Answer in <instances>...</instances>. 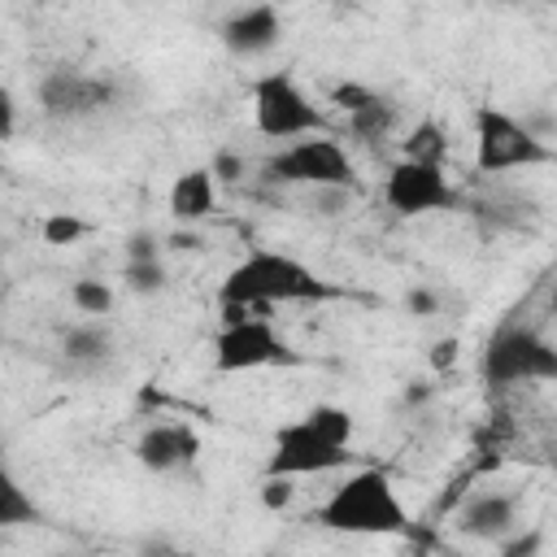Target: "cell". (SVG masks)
<instances>
[{"label": "cell", "mask_w": 557, "mask_h": 557, "mask_svg": "<svg viewBox=\"0 0 557 557\" xmlns=\"http://www.w3.org/2000/svg\"><path fill=\"white\" fill-rule=\"evenodd\" d=\"M339 287L318 278L300 257L278 248H252L244 252L218 283L222 309L265 313L270 305H309V300H335Z\"/></svg>", "instance_id": "obj_1"}, {"label": "cell", "mask_w": 557, "mask_h": 557, "mask_svg": "<svg viewBox=\"0 0 557 557\" xmlns=\"http://www.w3.org/2000/svg\"><path fill=\"white\" fill-rule=\"evenodd\" d=\"M309 518L322 531H339V535H405L409 531V509L379 466L348 470L326 492V500L313 505Z\"/></svg>", "instance_id": "obj_2"}, {"label": "cell", "mask_w": 557, "mask_h": 557, "mask_svg": "<svg viewBox=\"0 0 557 557\" xmlns=\"http://www.w3.org/2000/svg\"><path fill=\"white\" fill-rule=\"evenodd\" d=\"M479 374L492 387L553 383L557 379V348L540 326H531L522 318H509L487 335V344L479 352Z\"/></svg>", "instance_id": "obj_3"}, {"label": "cell", "mask_w": 557, "mask_h": 557, "mask_svg": "<svg viewBox=\"0 0 557 557\" xmlns=\"http://www.w3.org/2000/svg\"><path fill=\"white\" fill-rule=\"evenodd\" d=\"M305 357L278 335L270 313L222 309V331L213 335V370L218 374H248L270 366H300Z\"/></svg>", "instance_id": "obj_4"}, {"label": "cell", "mask_w": 557, "mask_h": 557, "mask_svg": "<svg viewBox=\"0 0 557 557\" xmlns=\"http://www.w3.org/2000/svg\"><path fill=\"white\" fill-rule=\"evenodd\" d=\"M265 183L278 187H313V191H357V170L352 157L339 139L331 135H305L283 144L265 165Z\"/></svg>", "instance_id": "obj_5"}, {"label": "cell", "mask_w": 557, "mask_h": 557, "mask_svg": "<svg viewBox=\"0 0 557 557\" xmlns=\"http://www.w3.org/2000/svg\"><path fill=\"white\" fill-rule=\"evenodd\" d=\"M252 126L265 139H305V135H326L331 122L318 109V100L287 74V70H270L252 83Z\"/></svg>", "instance_id": "obj_6"}, {"label": "cell", "mask_w": 557, "mask_h": 557, "mask_svg": "<svg viewBox=\"0 0 557 557\" xmlns=\"http://www.w3.org/2000/svg\"><path fill=\"white\" fill-rule=\"evenodd\" d=\"M548 161H553V144L531 135L527 117H513L500 104L474 109V165L483 174L531 170V165H548Z\"/></svg>", "instance_id": "obj_7"}, {"label": "cell", "mask_w": 557, "mask_h": 557, "mask_svg": "<svg viewBox=\"0 0 557 557\" xmlns=\"http://www.w3.org/2000/svg\"><path fill=\"white\" fill-rule=\"evenodd\" d=\"M35 96L48 122H87L117 104V83L109 74H87V70H48Z\"/></svg>", "instance_id": "obj_8"}, {"label": "cell", "mask_w": 557, "mask_h": 557, "mask_svg": "<svg viewBox=\"0 0 557 557\" xmlns=\"http://www.w3.org/2000/svg\"><path fill=\"white\" fill-rule=\"evenodd\" d=\"M383 205L396 218H426L448 213L461 205L457 183L444 174V165H418V161H392L383 174Z\"/></svg>", "instance_id": "obj_9"}, {"label": "cell", "mask_w": 557, "mask_h": 557, "mask_svg": "<svg viewBox=\"0 0 557 557\" xmlns=\"http://www.w3.org/2000/svg\"><path fill=\"white\" fill-rule=\"evenodd\" d=\"M352 466H357L352 448H335V444L318 440L300 418H292V422L274 426V444H270L261 474L300 479V474H335V470H352Z\"/></svg>", "instance_id": "obj_10"}, {"label": "cell", "mask_w": 557, "mask_h": 557, "mask_svg": "<svg viewBox=\"0 0 557 557\" xmlns=\"http://www.w3.org/2000/svg\"><path fill=\"white\" fill-rule=\"evenodd\" d=\"M457 531L479 544H505L513 531H522V500L505 487H479L457 505Z\"/></svg>", "instance_id": "obj_11"}, {"label": "cell", "mask_w": 557, "mask_h": 557, "mask_svg": "<svg viewBox=\"0 0 557 557\" xmlns=\"http://www.w3.org/2000/svg\"><path fill=\"white\" fill-rule=\"evenodd\" d=\"M218 39L231 57L239 61H257L265 52L278 48L283 39V17L274 4H244V9H231L222 22H218Z\"/></svg>", "instance_id": "obj_12"}, {"label": "cell", "mask_w": 557, "mask_h": 557, "mask_svg": "<svg viewBox=\"0 0 557 557\" xmlns=\"http://www.w3.org/2000/svg\"><path fill=\"white\" fill-rule=\"evenodd\" d=\"M131 453L148 474H178L200 457V435L187 422H152L139 431Z\"/></svg>", "instance_id": "obj_13"}, {"label": "cell", "mask_w": 557, "mask_h": 557, "mask_svg": "<svg viewBox=\"0 0 557 557\" xmlns=\"http://www.w3.org/2000/svg\"><path fill=\"white\" fill-rule=\"evenodd\" d=\"M213 209H218V183H213V174L205 165H191V170H183L170 183V213H174V222L196 226Z\"/></svg>", "instance_id": "obj_14"}, {"label": "cell", "mask_w": 557, "mask_h": 557, "mask_svg": "<svg viewBox=\"0 0 557 557\" xmlns=\"http://www.w3.org/2000/svg\"><path fill=\"white\" fill-rule=\"evenodd\" d=\"M61 357H65L70 370L91 374V370H100V366L113 361V331L104 322H91V318L87 322H74L61 335Z\"/></svg>", "instance_id": "obj_15"}, {"label": "cell", "mask_w": 557, "mask_h": 557, "mask_svg": "<svg viewBox=\"0 0 557 557\" xmlns=\"http://www.w3.org/2000/svg\"><path fill=\"white\" fill-rule=\"evenodd\" d=\"M44 522V509L39 500L26 492V483L0 466V531H17V527H39Z\"/></svg>", "instance_id": "obj_16"}, {"label": "cell", "mask_w": 557, "mask_h": 557, "mask_svg": "<svg viewBox=\"0 0 557 557\" xmlns=\"http://www.w3.org/2000/svg\"><path fill=\"white\" fill-rule=\"evenodd\" d=\"M300 422H305L318 440H326V444H335V448H352V431H357L352 409H344V405H335V400H313V405L300 413Z\"/></svg>", "instance_id": "obj_17"}, {"label": "cell", "mask_w": 557, "mask_h": 557, "mask_svg": "<svg viewBox=\"0 0 557 557\" xmlns=\"http://www.w3.org/2000/svg\"><path fill=\"white\" fill-rule=\"evenodd\" d=\"M448 157V135L435 117H422L405 139H400V161H418V165H444Z\"/></svg>", "instance_id": "obj_18"}, {"label": "cell", "mask_w": 557, "mask_h": 557, "mask_svg": "<svg viewBox=\"0 0 557 557\" xmlns=\"http://www.w3.org/2000/svg\"><path fill=\"white\" fill-rule=\"evenodd\" d=\"M392 131H396V104H392L387 96H374L366 109L348 113V135L361 139V144H379V139L392 135Z\"/></svg>", "instance_id": "obj_19"}, {"label": "cell", "mask_w": 557, "mask_h": 557, "mask_svg": "<svg viewBox=\"0 0 557 557\" xmlns=\"http://www.w3.org/2000/svg\"><path fill=\"white\" fill-rule=\"evenodd\" d=\"M113 287L104 283V278H74L70 283V305L83 313V318H91V322H100L104 313H113Z\"/></svg>", "instance_id": "obj_20"}, {"label": "cell", "mask_w": 557, "mask_h": 557, "mask_svg": "<svg viewBox=\"0 0 557 557\" xmlns=\"http://www.w3.org/2000/svg\"><path fill=\"white\" fill-rule=\"evenodd\" d=\"M122 283L135 296H161L170 287V270H165V261H126L122 265Z\"/></svg>", "instance_id": "obj_21"}, {"label": "cell", "mask_w": 557, "mask_h": 557, "mask_svg": "<svg viewBox=\"0 0 557 557\" xmlns=\"http://www.w3.org/2000/svg\"><path fill=\"white\" fill-rule=\"evenodd\" d=\"M39 235H44V244L65 248V244H78V239L87 235V222L74 218V213H48L44 226H39Z\"/></svg>", "instance_id": "obj_22"}, {"label": "cell", "mask_w": 557, "mask_h": 557, "mask_svg": "<svg viewBox=\"0 0 557 557\" xmlns=\"http://www.w3.org/2000/svg\"><path fill=\"white\" fill-rule=\"evenodd\" d=\"M205 170L213 174V183H218V187H235V183L248 174L244 152H235V148H218V152L209 157V165H205Z\"/></svg>", "instance_id": "obj_23"}, {"label": "cell", "mask_w": 557, "mask_h": 557, "mask_svg": "<svg viewBox=\"0 0 557 557\" xmlns=\"http://www.w3.org/2000/svg\"><path fill=\"white\" fill-rule=\"evenodd\" d=\"M257 496H261V505H265L270 513H283V509H292V500H296V479H274V474H261Z\"/></svg>", "instance_id": "obj_24"}, {"label": "cell", "mask_w": 557, "mask_h": 557, "mask_svg": "<svg viewBox=\"0 0 557 557\" xmlns=\"http://www.w3.org/2000/svg\"><path fill=\"white\" fill-rule=\"evenodd\" d=\"M440 309H444V296H440L435 287L418 283V287L405 292V313H409V318H435Z\"/></svg>", "instance_id": "obj_25"}, {"label": "cell", "mask_w": 557, "mask_h": 557, "mask_svg": "<svg viewBox=\"0 0 557 557\" xmlns=\"http://www.w3.org/2000/svg\"><path fill=\"white\" fill-rule=\"evenodd\" d=\"M544 553V531L540 527H522L500 544V557H540Z\"/></svg>", "instance_id": "obj_26"}, {"label": "cell", "mask_w": 557, "mask_h": 557, "mask_svg": "<svg viewBox=\"0 0 557 557\" xmlns=\"http://www.w3.org/2000/svg\"><path fill=\"white\" fill-rule=\"evenodd\" d=\"M374 96H379L374 87H366V83H352V78H348V83H335V87H331V100H335V104H339L344 113H357V109H366V104H370Z\"/></svg>", "instance_id": "obj_27"}, {"label": "cell", "mask_w": 557, "mask_h": 557, "mask_svg": "<svg viewBox=\"0 0 557 557\" xmlns=\"http://www.w3.org/2000/svg\"><path fill=\"white\" fill-rule=\"evenodd\" d=\"M161 252H165V244H161L152 231L126 235V261H161Z\"/></svg>", "instance_id": "obj_28"}, {"label": "cell", "mask_w": 557, "mask_h": 557, "mask_svg": "<svg viewBox=\"0 0 557 557\" xmlns=\"http://www.w3.org/2000/svg\"><path fill=\"white\" fill-rule=\"evenodd\" d=\"M17 135V96L0 83V144H9Z\"/></svg>", "instance_id": "obj_29"}, {"label": "cell", "mask_w": 557, "mask_h": 557, "mask_svg": "<svg viewBox=\"0 0 557 557\" xmlns=\"http://www.w3.org/2000/svg\"><path fill=\"white\" fill-rule=\"evenodd\" d=\"M431 361H435V370H444L448 361H457V339H440L435 352H431Z\"/></svg>", "instance_id": "obj_30"}, {"label": "cell", "mask_w": 557, "mask_h": 557, "mask_svg": "<svg viewBox=\"0 0 557 557\" xmlns=\"http://www.w3.org/2000/svg\"><path fill=\"white\" fill-rule=\"evenodd\" d=\"M261 557H278V553H261Z\"/></svg>", "instance_id": "obj_31"}]
</instances>
